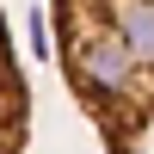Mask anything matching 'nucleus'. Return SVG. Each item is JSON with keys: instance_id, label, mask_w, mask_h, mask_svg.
<instances>
[{"instance_id": "1", "label": "nucleus", "mask_w": 154, "mask_h": 154, "mask_svg": "<svg viewBox=\"0 0 154 154\" xmlns=\"http://www.w3.org/2000/svg\"><path fill=\"white\" fill-rule=\"evenodd\" d=\"M49 43L105 154H154V0H49Z\"/></svg>"}, {"instance_id": "2", "label": "nucleus", "mask_w": 154, "mask_h": 154, "mask_svg": "<svg viewBox=\"0 0 154 154\" xmlns=\"http://www.w3.org/2000/svg\"><path fill=\"white\" fill-rule=\"evenodd\" d=\"M25 142H31V86H25L6 12H0V154H25Z\"/></svg>"}]
</instances>
